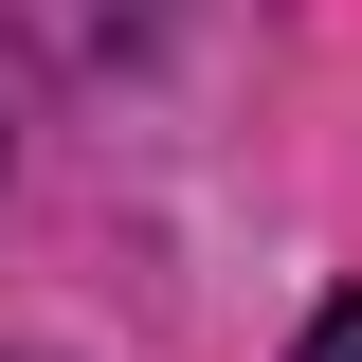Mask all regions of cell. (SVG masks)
Masks as SVG:
<instances>
[{"label": "cell", "mask_w": 362, "mask_h": 362, "mask_svg": "<svg viewBox=\"0 0 362 362\" xmlns=\"http://www.w3.org/2000/svg\"><path fill=\"white\" fill-rule=\"evenodd\" d=\"M290 362H362V290H344V308H308V344H290Z\"/></svg>", "instance_id": "1"}]
</instances>
